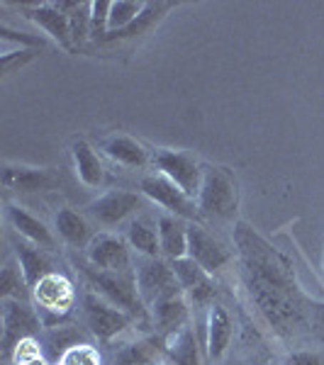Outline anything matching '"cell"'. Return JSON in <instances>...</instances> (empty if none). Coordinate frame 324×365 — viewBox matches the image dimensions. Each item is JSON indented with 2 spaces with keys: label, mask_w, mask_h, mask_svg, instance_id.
<instances>
[{
  "label": "cell",
  "mask_w": 324,
  "mask_h": 365,
  "mask_svg": "<svg viewBox=\"0 0 324 365\" xmlns=\"http://www.w3.org/2000/svg\"><path fill=\"white\" fill-rule=\"evenodd\" d=\"M125 239L137 256L141 258H158L161 253V244H158V229L151 220L146 217H134L127 222Z\"/></svg>",
  "instance_id": "25"
},
{
  "label": "cell",
  "mask_w": 324,
  "mask_h": 365,
  "mask_svg": "<svg viewBox=\"0 0 324 365\" xmlns=\"http://www.w3.org/2000/svg\"><path fill=\"white\" fill-rule=\"evenodd\" d=\"M134 278H137V287L139 295L144 299L146 309L151 307L158 299L176 295V292H183L178 285V278L173 273V266L171 261H163L161 256L158 258H141L134 266Z\"/></svg>",
  "instance_id": "8"
},
{
  "label": "cell",
  "mask_w": 324,
  "mask_h": 365,
  "mask_svg": "<svg viewBox=\"0 0 324 365\" xmlns=\"http://www.w3.org/2000/svg\"><path fill=\"white\" fill-rule=\"evenodd\" d=\"M54 232L71 249L86 251L91 246V241L96 239V232H93V225L88 222V217L71 207H61L54 215Z\"/></svg>",
  "instance_id": "20"
},
{
  "label": "cell",
  "mask_w": 324,
  "mask_h": 365,
  "mask_svg": "<svg viewBox=\"0 0 324 365\" xmlns=\"http://www.w3.org/2000/svg\"><path fill=\"white\" fill-rule=\"evenodd\" d=\"M34 309L46 329L59 327L76 304V287L64 273H49L32 287Z\"/></svg>",
  "instance_id": "4"
},
{
  "label": "cell",
  "mask_w": 324,
  "mask_h": 365,
  "mask_svg": "<svg viewBox=\"0 0 324 365\" xmlns=\"http://www.w3.org/2000/svg\"><path fill=\"white\" fill-rule=\"evenodd\" d=\"M234 244L246 295L270 331L283 341L317 336L324 302L305 295L293 263L246 222L234 227Z\"/></svg>",
  "instance_id": "1"
},
{
  "label": "cell",
  "mask_w": 324,
  "mask_h": 365,
  "mask_svg": "<svg viewBox=\"0 0 324 365\" xmlns=\"http://www.w3.org/2000/svg\"><path fill=\"white\" fill-rule=\"evenodd\" d=\"M188 256L198 263L200 268H205L210 275L220 273L222 268L232 261V253L225 249L220 239H215L212 234L198 222L188 225Z\"/></svg>",
  "instance_id": "12"
},
{
  "label": "cell",
  "mask_w": 324,
  "mask_h": 365,
  "mask_svg": "<svg viewBox=\"0 0 324 365\" xmlns=\"http://www.w3.org/2000/svg\"><path fill=\"white\" fill-rule=\"evenodd\" d=\"M27 292L32 290H29L17 261H8L0 270V299H25L27 302Z\"/></svg>",
  "instance_id": "28"
},
{
  "label": "cell",
  "mask_w": 324,
  "mask_h": 365,
  "mask_svg": "<svg viewBox=\"0 0 324 365\" xmlns=\"http://www.w3.org/2000/svg\"><path fill=\"white\" fill-rule=\"evenodd\" d=\"M200 215L215 217L222 222H232L239 210V182L237 175L227 166H205L203 185L198 192Z\"/></svg>",
  "instance_id": "3"
},
{
  "label": "cell",
  "mask_w": 324,
  "mask_h": 365,
  "mask_svg": "<svg viewBox=\"0 0 324 365\" xmlns=\"http://www.w3.org/2000/svg\"><path fill=\"white\" fill-rule=\"evenodd\" d=\"M71 158H74V173L86 187H100L105 182V166L100 161L98 151L88 144L86 139H76L71 146Z\"/></svg>",
  "instance_id": "24"
},
{
  "label": "cell",
  "mask_w": 324,
  "mask_h": 365,
  "mask_svg": "<svg viewBox=\"0 0 324 365\" xmlns=\"http://www.w3.org/2000/svg\"><path fill=\"white\" fill-rule=\"evenodd\" d=\"M83 278L88 280V287L93 292H98L117 309L127 312L132 319H151L149 309L139 295L134 273H108V270H98L88 263L83 268Z\"/></svg>",
  "instance_id": "2"
},
{
  "label": "cell",
  "mask_w": 324,
  "mask_h": 365,
  "mask_svg": "<svg viewBox=\"0 0 324 365\" xmlns=\"http://www.w3.org/2000/svg\"><path fill=\"white\" fill-rule=\"evenodd\" d=\"M71 20V39L74 44H83L91 34V3H76L69 13Z\"/></svg>",
  "instance_id": "30"
},
{
  "label": "cell",
  "mask_w": 324,
  "mask_h": 365,
  "mask_svg": "<svg viewBox=\"0 0 324 365\" xmlns=\"http://www.w3.org/2000/svg\"><path fill=\"white\" fill-rule=\"evenodd\" d=\"M171 8H173V3H146L144 13H141L137 20L132 22V25H129L127 29H122V32L108 34V37H105L100 44H105V42H122V39H137V37H141V34L151 32L156 22L166 17V13H168Z\"/></svg>",
  "instance_id": "27"
},
{
  "label": "cell",
  "mask_w": 324,
  "mask_h": 365,
  "mask_svg": "<svg viewBox=\"0 0 324 365\" xmlns=\"http://www.w3.org/2000/svg\"><path fill=\"white\" fill-rule=\"evenodd\" d=\"M86 258L93 268L108 270V273H134L132 249L127 239L113 232H100L91 246L86 249Z\"/></svg>",
  "instance_id": "11"
},
{
  "label": "cell",
  "mask_w": 324,
  "mask_h": 365,
  "mask_svg": "<svg viewBox=\"0 0 324 365\" xmlns=\"http://www.w3.org/2000/svg\"><path fill=\"white\" fill-rule=\"evenodd\" d=\"M42 356V346L37 344L34 339H25L20 346L15 349V363L17 365H22V363H27V361H34V358H39Z\"/></svg>",
  "instance_id": "35"
},
{
  "label": "cell",
  "mask_w": 324,
  "mask_h": 365,
  "mask_svg": "<svg viewBox=\"0 0 324 365\" xmlns=\"http://www.w3.org/2000/svg\"><path fill=\"white\" fill-rule=\"evenodd\" d=\"M0 37L5 39V42H10V39H15V42H22V44H27L29 49H42L44 42L42 39H34V37H27L25 32H13L10 27H0Z\"/></svg>",
  "instance_id": "36"
},
{
  "label": "cell",
  "mask_w": 324,
  "mask_h": 365,
  "mask_svg": "<svg viewBox=\"0 0 324 365\" xmlns=\"http://www.w3.org/2000/svg\"><path fill=\"white\" fill-rule=\"evenodd\" d=\"M188 225L191 222L173 215H161L156 220L158 244H161V253L168 261H178V258L188 256Z\"/></svg>",
  "instance_id": "23"
},
{
  "label": "cell",
  "mask_w": 324,
  "mask_h": 365,
  "mask_svg": "<svg viewBox=\"0 0 324 365\" xmlns=\"http://www.w3.org/2000/svg\"><path fill=\"white\" fill-rule=\"evenodd\" d=\"M22 365H49V361H46L44 356H39V358H34V361H27V363H22Z\"/></svg>",
  "instance_id": "37"
},
{
  "label": "cell",
  "mask_w": 324,
  "mask_h": 365,
  "mask_svg": "<svg viewBox=\"0 0 324 365\" xmlns=\"http://www.w3.org/2000/svg\"><path fill=\"white\" fill-rule=\"evenodd\" d=\"M83 319L98 341H113L122 331H127L129 324L134 322L127 312L117 309L115 304H110L93 290H86L83 295Z\"/></svg>",
  "instance_id": "9"
},
{
  "label": "cell",
  "mask_w": 324,
  "mask_h": 365,
  "mask_svg": "<svg viewBox=\"0 0 324 365\" xmlns=\"http://www.w3.org/2000/svg\"><path fill=\"white\" fill-rule=\"evenodd\" d=\"M59 365H100V353L91 344H79L64 353Z\"/></svg>",
  "instance_id": "32"
},
{
  "label": "cell",
  "mask_w": 324,
  "mask_h": 365,
  "mask_svg": "<svg viewBox=\"0 0 324 365\" xmlns=\"http://www.w3.org/2000/svg\"><path fill=\"white\" fill-rule=\"evenodd\" d=\"M15 261H17V266H20L22 275H25L29 290L49 273H54V263H51V258H49V251L39 249V246L29 244L25 239H20L15 244Z\"/></svg>",
  "instance_id": "22"
},
{
  "label": "cell",
  "mask_w": 324,
  "mask_h": 365,
  "mask_svg": "<svg viewBox=\"0 0 324 365\" xmlns=\"http://www.w3.org/2000/svg\"><path fill=\"white\" fill-rule=\"evenodd\" d=\"M5 215H8V222H10V227L15 229V234H20V239H25L44 251L56 249L54 232H51L39 217H34L32 212H27L25 207H20V205H8Z\"/></svg>",
  "instance_id": "18"
},
{
  "label": "cell",
  "mask_w": 324,
  "mask_h": 365,
  "mask_svg": "<svg viewBox=\"0 0 324 365\" xmlns=\"http://www.w3.org/2000/svg\"><path fill=\"white\" fill-rule=\"evenodd\" d=\"M20 13L32 20L39 29H44L54 42L64 49H74V39H71V20L69 13H64L54 0H46V3H20L17 5Z\"/></svg>",
  "instance_id": "13"
},
{
  "label": "cell",
  "mask_w": 324,
  "mask_h": 365,
  "mask_svg": "<svg viewBox=\"0 0 324 365\" xmlns=\"http://www.w3.org/2000/svg\"><path fill=\"white\" fill-rule=\"evenodd\" d=\"M141 197H144L141 192L132 190H108L88 205L86 215L100 227L115 229L137 217V212L141 210Z\"/></svg>",
  "instance_id": "10"
},
{
  "label": "cell",
  "mask_w": 324,
  "mask_h": 365,
  "mask_svg": "<svg viewBox=\"0 0 324 365\" xmlns=\"http://www.w3.org/2000/svg\"><path fill=\"white\" fill-rule=\"evenodd\" d=\"M34 51L37 49H20V51H5L3 58H0V63H3L5 73H13L17 66H25L34 58Z\"/></svg>",
  "instance_id": "34"
},
{
  "label": "cell",
  "mask_w": 324,
  "mask_h": 365,
  "mask_svg": "<svg viewBox=\"0 0 324 365\" xmlns=\"http://www.w3.org/2000/svg\"><path fill=\"white\" fill-rule=\"evenodd\" d=\"M151 163L161 175H166L171 182L181 187L186 195L198 200L200 185H203L205 166L193 154L178 149H156L151 154Z\"/></svg>",
  "instance_id": "6"
},
{
  "label": "cell",
  "mask_w": 324,
  "mask_h": 365,
  "mask_svg": "<svg viewBox=\"0 0 324 365\" xmlns=\"http://www.w3.org/2000/svg\"><path fill=\"white\" fill-rule=\"evenodd\" d=\"M44 324L39 319L37 309L29 307L25 299H3V358H13L15 349L25 339H34V334L42 329Z\"/></svg>",
  "instance_id": "7"
},
{
  "label": "cell",
  "mask_w": 324,
  "mask_h": 365,
  "mask_svg": "<svg viewBox=\"0 0 324 365\" xmlns=\"http://www.w3.org/2000/svg\"><path fill=\"white\" fill-rule=\"evenodd\" d=\"M161 358H166V339L154 334L122 346L115 353V365H158Z\"/></svg>",
  "instance_id": "21"
},
{
  "label": "cell",
  "mask_w": 324,
  "mask_h": 365,
  "mask_svg": "<svg viewBox=\"0 0 324 365\" xmlns=\"http://www.w3.org/2000/svg\"><path fill=\"white\" fill-rule=\"evenodd\" d=\"M166 361L173 365H203L198 336L193 327H183L166 336Z\"/></svg>",
  "instance_id": "26"
},
{
  "label": "cell",
  "mask_w": 324,
  "mask_h": 365,
  "mask_svg": "<svg viewBox=\"0 0 324 365\" xmlns=\"http://www.w3.org/2000/svg\"><path fill=\"white\" fill-rule=\"evenodd\" d=\"M3 185L15 192H46L56 187V175L51 168L20 166V163H5Z\"/></svg>",
  "instance_id": "16"
},
{
  "label": "cell",
  "mask_w": 324,
  "mask_h": 365,
  "mask_svg": "<svg viewBox=\"0 0 324 365\" xmlns=\"http://www.w3.org/2000/svg\"><path fill=\"white\" fill-rule=\"evenodd\" d=\"M173 266V273L178 278L181 290L186 292V297L191 299L196 307L200 304H212V297H215V280L205 268H200L191 256L178 258V261H171Z\"/></svg>",
  "instance_id": "14"
},
{
  "label": "cell",
  "mask_w": 324,
  "mask_h": 365,
  "mask_svg": "<svg viewBox=\"0 0 324 365\" xmlns=\"http://www.w3.org/2000/svg\"><path fill=\"white\" fill-rule=\"evenodd\" d=\"M151 314V324H154L158 336H171L173 331L188 327V319H191V304H188L186 292H176V295H168L163 299H158L149 307Z\"/></svg>",
  "instance_id": "15"
},
{
  "label": "cell",
  "mask_w": 324,
  "mask_h": 365,
  "mask_svg": "<svg viewBox=\"0 0 324 365\" xmlns=\"http://www.w3.org/2000/svg\"><path fill=\"white\" fill-rule=\"evenodd\" d=\"M234 336V322L229 312L222 304L212 302L208 312V336H205V351H208L210 363H220L227 356L229 344Z\"/></svg>",
  "instance_id": "19"
},
{
  "label": "cell",
  "mask_w": 324,
  "mask_h": 365,
  "mask_svg": "<svg viewBox=\"0 0 324 365\" xmlns=\"http://www.w3.org/2000/svg\"><path fill=\"white\" fill-rule=\"evenodd\" d=\"M283 365H324V351L322 349H295L288 353Z\"/></svg>",
  "instance_id": "33"
},
{
  "label": "cell",
  "mask_w": 324,
  "mask_h": 365,
  "mask_svg": "<svg viewBox=\"0 0 324 365\" xmlns=\"http://www.w3.org/2000/svg\"><path fill=\"white\" fill-rule=\"evenodd\" d=\"M110 5L113 0H93L91 3V34L96 42H103L110 32Z\"/></svg>",
  "instance_id": "31"
},
{
  "label": "cell",
  "mask_w": 324,
  "mask_h": 365,
  "mask_svg": "<svg viewBox=\"0 0 324 365\" xmlns=\"http://www.w3.org/2000/svg\"><path fill=\"white\" fill-rule=\"evenodd\" d=\"M144 8H146V3H141V0H113V5H110V32L108 34L127 29L141 13H144Z\"/></svg>",
  "instance_id": "29"
},
{
  "label": "cell",
  "mask_w": 324,
  "mask_h": 365,
  "mask_svg": "<svg viewBox=\"0 0 324 365\" xmlns=\"http://www.w3.org/2000/svg\"><path fill=\"white\" fill-rule=\"evenodd\" d=\"M256 365H270V363H266V361H263V363H256Z\"/></svg>",
  "instance_id": "38"
},
{
  "label": "cell",
  "mask_w": 324,
  "mask_h": 365,
  "mask_svg": "<svg viewBox=\"0 0 324 365\" xmlns=\"http://www.w3.org/2000/svg\"><path fill=\"white\" fill-rule=\"evenodd\" d=\"M139 192L146 200H151L156 207H161L163 215L181 217V220H186V222H196L200 215L198 200L186 195L176 182H171L166 175H161V173L144 175L139 182Z\"/></svg>",
  "instance_id": "5"
},
{
  "label": "cell",
  "mask_w": 324,
  "mask_h": 365,
  "mask_svg": "<svg viewBox=\"0 0 324 365\" xmlns=\"http://www.w3.org/2000/svg\"><path fill=\"white\" fill-rule=\"evenodd\" d=\"M100 151L122 168H146L151 163V151L141 141L127 134H110L100 141Z\"/></svg>",
  "instance_id": "17"
}]
</instances>
